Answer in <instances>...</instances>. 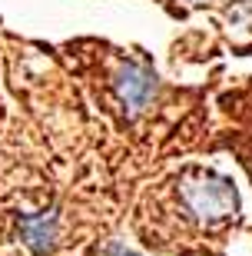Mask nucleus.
I'll return each mask as SVG.
<instances>
[{"label": "nucleus", "instance_id": "f257e3e1", "mask_svg": "<svg viewBox=\"0 0 252 256\" xmlns=\"http://www.w3.org/2000/svg\"><path fill=\"white\" fill-rule=\"evenodd\" d=\"M179 193H183L186 210L199 223H223V220L236 216V210H239L236 186L219 173H203V170L189 173L179 186Z\"/></svg>", "mask_w": 252, "mask_h": 256}, {"label": "nucleus", "instance_id": "f03ea898", "mask_svg": "<svg viewBox=\"0 0 252 256\" xmlns=\"http://www.w3.org/2000/svg\"><path fill=\"white\" fill-rule=\"evenodd\" d=\"M113 86H116V96L126 106V114H133V116L143 114L153 104V96H156V76L143 64H123L116 70V76H113Z\"/></svg>", "mask_w": 252, "mask_h": 256}, {"label": "nucleus", "instance_id": "7ed1b4c3", "mask_svg": "<svg viewBox=\"0 0 252 256\" xmlns=\"http://www.w3.org/2000/svg\"><path fill=\"white\" fill-rule=\"evenodd\" d=\"M20 236L33 253H50L60 236V216L56 210H40V213H27L20 216Z\"/></svg>", "mask_w": 252, "mask_h": 256}]
</instances>
